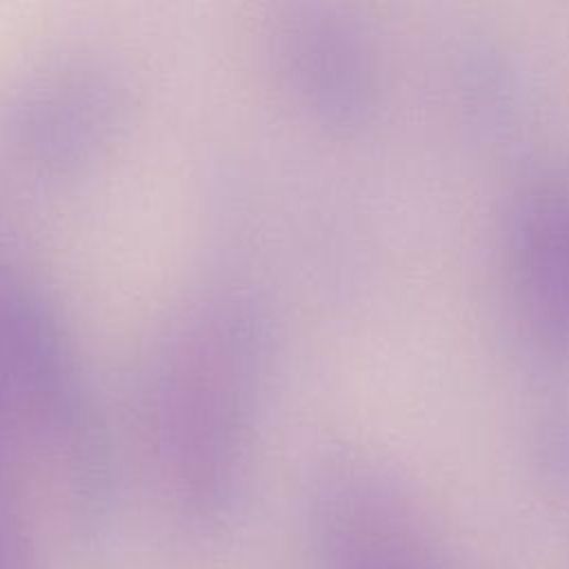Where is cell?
Returning a JSON list of instances; mask_svg holds the SVG:
<instances>
[{"mask_svg": "<svg viewBox=\"0 0 569 569\" xmlns=\"http://www.w3.org/2000/svg\"><path fill=\"white\" fill-rule=\"evenodd\" d=\"M256 387L253 318L236 300L198 305L167 331L149 371L153 436L184 493L218 509L233 491Z\"/></svg>", "mask_w": 569, "mask_h": 569, "instance_id": "1", "label": "cell"}, {"mask_svg": "<svg viewBox=\"0 0 569 569\" xmlns=\"http://www.w3.org/2000/svg\"><path fill=\"white\" fill-rule=\"evenodd\" d=\"M425 569H440V565H438V560L436 562H431V565H427Z\"/></svg>", "mask_w": 569, "mask_h": 569, "instance_id": "2", "label": "cell"}]
</instances>
